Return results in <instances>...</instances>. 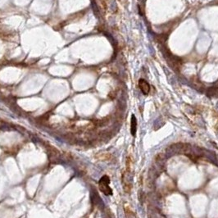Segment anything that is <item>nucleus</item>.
I'll use <instances>...</instances> for the list:
<instances>
[{
	"mask_svg": "<svg viewBox=\"0 0 218 218\" xmlns=\"http://www.w3.org/2000/svg\"><path fill=\"white\" fill-rule=\"evenodd\" d=\"M99 188L103 194L109 196L112 194V190L110 187V179L107 175H103L99 181Z\"/></svg>",
	"mask_w": 218,
	"mask_h": 218,
	"instance_id": "f257e3e1",
	"label": "nucleus"
},
{
	"mask_svg": "<svg viewBox=\"0 0 218 218\" xmlns=\"http://www.w3.org/2000/svg\"><path fill=\"white\" fill-rule=\"evenodd\" d=\"M139 86L141 92L143 93L144 95L148 94V93L150 91V85L145 80L140 79L139 80Z\"/></svg>",
	"mask_w": 218,
	"mask_h": 218,
	"instance_id": "f03ea898",
	"label": "nucleus"
},
{
	"mask_svg": "<svg viewBox=\"0 0 218 218\" xmlns=\"http://www.w3.org/2000/svg\"><path fill=\"white\" fill-rule=\"evenodd\" d=\"M137 131V120L135 115H132L131 116V135L135 136Z\"/></svg>",
	"mask_w": 218,
	"mask_h": 218,
	"instance_id": "7ed1b4c3",
	"label": "nucleus"
},
{
	"mask_svg": "<svg viewBox=\"0 0 218 218\" xmlns=\"http://www.w3.org/2000/svg\"><path fill=\"white\" fill-rule=\"evenodd\" d=\"M124 212H125L126 218H137L134 211L132 210L129 206L124 207Z\"/></svg>",
	"mask_w": 218,
	"mask_h": 218,
	"instance_id": "20e7f679",
	"label": "nucleus"
}]
</instances>
